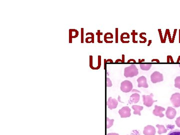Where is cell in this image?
I'll list each match as a JSON object with an SVG mask.
<instances>
[{
    "mask_svg": "<svg viewBox=\"0 0 180 135\" xmlns=\"http://www.w3.org/2000/svg\"><path fill=\"white\" fill-rule=\"evenodd\" d=\"M180 56H179V57L178 59V60H177V63H179V62H180Z\"/></svg>",
    "mask_w": 180,
    "mask_h": 135,
    "instance_id": "obj_43",
    "label": "cell"
},
{
    "mask_svg": "<svg viewBox=\"0 0 180 135\" xmlns=\"http://www.w3.org/2000/svg\"><path fill=\"white\" fill-rule=\"evenodd\" d=\"M79 35V32L76 29L69 30V43H72V39L77 38Z\"/></svg>",
    "mask_w": 180,
    "mask_h": 135,
    "instance_id": "obj_12",
    "label": "cell"
},
{
    "mask_svg": "<svg viewBox=\"0 0 180 135\" xmlns=\"http://www.w3.org/2000/svg\"><path fill=\"white\" fill-rule=\"evenodd\" d=\"M175 123H176V124L177 126L178 127L180 128V117H179L178 118H177L176 120V121H175Z\"/></svg>",
    "mask_w": 180,
    "mask_h": 135,
    "instance_id": "obj_31",
    "label": "cell"
},
{
    "mask_svg": "<svg viewBox=\"0 0 180 135\" xmlns=\"http://www.w3.org/2000/svg\"><path fill=\"white\" fill-rule=\"evenodd\" d=\"M157 62V63H160V61L158 60V59H153L152 60V62Z\"/></svg>",
    "mask_w": 180,
    "mask_h": 135,
    "instance_id": "obj_38",
    "label": "cell"
},
{
    "mask_svg": "<svg viewBox=\"0 0 180 135\" xmlns=\"http://www.w3.org/2000/svg\"><path fill=\"white\" fill-rule=\"evenodd\" d=\"M137 34H138V33L136 32L135 30H133L132 33H131V35H132V36H133V42L134 43H138V41H135V36Z\"/></svg>",
    "mask_w": 180,
    "mask_h": 135,
    "instance_id": "obj_24",
    "label": "cell"
},
{
    "mask_svg": "<svg viewBox=\"0 0 180 135\" xmlns=\"http://www.w3.org/2000/svg\"><path fill=\"white\" fill-rule=\"evenodd\" d=\"M106 86L107 87H111L113 85L112 81H111V80L109 78H106Z\"/></svg>",
    "mask_w": 180,
    "mask_h": 135,
    "instance_id": "obj_26",
    "label": "cell"
},
{
    "mask_svg": "<svg viewBox=\"0 0 180 135\" xmlns=\"http://www.w3.org/2000/svg\"><path fill=\"white\" fill-rule=\"evenodd\" d=\"M119 62H122V63H123V61H122V60H121V59H117V60H116L115 62H116V63H119Z\"/></svg>",
    "mask_w": 180,
    "mask_h": 135,
    "instance_id": "obj_39",
    "label": "cell"
},
{
    "mask_svg": "<svg viewBox=\"0 0 180 135\" xmlns=\"http://www.w3.org/2000/svg\"><path fill=\"white\" fill-rule=\"evenodd\" d=\"M113 39V35L111 33H107L104 36L105 42H106L107 39Z\"/></svg>",
    "mask_w": 180,
    "mask_h": 135,
    "instance_id": "obj_21",
    "label": "cell"
},
{
    "mask_svg": "<svg viewBox=\"0 0 180 135\" xmlns=\"http://www.w3.org/2000/svg\"><path fill=\"white\" fill-rule=\"evenodd\" d=\"M140 96L139 94L135 93L133 94L130 96V100H129V102L130 104L131 103H134V104H136L138 103L139 101L140 100Z\"/></svg>",
    "mask_w": 180,
    "mask_h": 135,
    "instance_id": "obj_13",
    "label": "cell"
},
{
    "mask_svg": "<svg viewBox=\"0 0 180 135\" xmlns=\"http://www.w3.org/2000/svg\"><path fill=\"white\" fill-rule=\"evenodd\" d=\"M177 114V111L174 108L171 107H168L166 112V115L169 119H173Z\"/></svg>",
    "mask_w": 180,
    "mask_h": 135,
    "instance_id": "obj_7",
    "label": "cell"
},
{
    "mask_svg": "<svg viewBox=\"0 0 180 135\" xmlns=\"http://www.w3.org/2000/svg\"><path fill=\"white\" fill-rule=\"evenodd\" d=\"M175 87L180 89V76L177 77L175 79Z\"/></svg>",
    "mask_w": 180,
    "mask_h": 135,
    "instance_id": "obj_19",
    "label": "cell"
},
{
    "mask_svg": "<svg viewBox=\"0 0 180 135\" xmlns=\"http://www.w3.org/2000/svg\"><path fill=\"white\" fill-rule=\"evenodd\" d=\"M131 111L129 107H123L119 111V113L122 118H128L131 116Z\"/></svg>",
    "mask_w": 180,
    "mask_h": 135,
    "instance_id": "obj_6",
    "label": "cell"
},
{
    "mask_svg": "<svg viewBox=\"0 0 180 135\" xmlns=\"http://www.w3.org/2000/svg\"><path fill=\"white\" fill-rule=\"evenodd\" d=\"M133 90V84L128 80H125L121 84V90L124 93H129Z\"/></svg>",
    "mask_w": 180,
    "mask_h": 135,
    "instance_id": "obj_2",
    "label": "cell"
},
{
    "mask_svg": "<svg viewBox=\"0 0 180 135\" xmlns=\"http://www.w3.org/2000/svg\"><path fill=\"white\" fill-rule=\"evenodd\" d=\"M91 35V37H87L86 39V42L87 43H94V35L93 33H87L86 35Z\"/></svg>",
    "mask_w": 180,
    "mask_h": 135,
    "instance_id": "obj_16",
    "label": "cell"
},
{
    "mask_svg": "<svg viewBox=\"0 0 180 135\" xmlns=\"http://www.w3.org/2000/svg\"><path fill=\"white\" fill-rule=\"evenodd\" d=\"M179 67H180V65H179Z\"/></svg>",
    "mask_w": 180,
    "mask_h": 135,
    "instance_id": "obj_45",
    "label": "cell"
},
{
    "mask_svg": "<svg viewBox=\"0 0 180 135\" xmlns=\"http://www.w3.org/2000/svg\"><path fill=\"white\" fill-rule=\"evenodd\" d=\"M158 31H159V33L161 41L162 43H164V38H163V35H162V33L161 30V29H159V30H158Z\"/></svg>",
    "mask_w": 180,
    "mask_h": 135,
    "instance_id": "obj_30",
    "label": "cell"
},
{
    "mask_svg": "<svg viewBox=\"0 0 180 135\" xmlns=\"http://www.w3.org/2000/svg\"><path fill=\"white\" fill-rule=\"evenodd\" d=\"M138 74V69L135 65H130L124 69V76L126 78H133L137 76Z\"/></svg>",
    "mask_w": 180,
    "mask_h": 135,
    "instance_id": "obj_1",
    "label": "cell"
},
{
    "mask_svg": "<svg viewBox=\"0 0 180 135\" xmlns=\"http://www.w3.org/2000/svg\"><path fill=\"white\" fill-rule=\"evenodd\" d=\"M107 135H119L117 133H109Z\"/></svg>",
    "mask_w": 180,
    "mask_h": 135,
    "instance_id": "obj_40",
    "label": "cell"
},
{
    "mask_svg": "<svg viewBox=\"0 0 180 135\" xmlns=\"http://www.w3.org/2000/svg\"><path fill=\"white\" fill-rule=\"evenodd\" d=\"M156 127H157L159 129V130L158 131V133L159 134V135H161L162 134L167 133V130L165 128L164 126L157 125Z\"/></svg>",
    "mask_w": 180,
    "mask_h": 135,
    "instance_id": "obj_15",
    "label": "cell"
},
{
    "mask_svg": "<svg viewBox=\"0 0 180 135\" xmlns=\"http://www.w3.org/2000/svg\"><path fill=\"white\" fill-rule=\"evenodd\" d=\"M168 35L169 37V41L170 42V43H172V38H171V34H170V30H168Z\"/></svg>",
    "mask_w": 180,
    "mask_h": 135,
    "instance_id": "obj_35",
    "label": "cell"
},
{
    "mask_svg": "<svg viewBox=\"0 0 180 135\" xmlns=\"http://www.w3.org/2000/svg\"><path fill=\"white\" fill-rule=\"evenodd\" d=\"M167 135H180V130H175L169 132Z\"/></svg>",
    "mask_w": 180,
    "mask_h": 135,
    "instance_id": "obj_22",
    "label": "cell"
},
{
    "mask_svg": "<svg viewBox=\"0 0 180 135\" xmlns=\"http://www.w3.org/2000/svg\"><path fill=\"white\" fill-rule=\"evenodd\" d=\"M154 95L153 94H151L150 95H143V104L147 107H151L153 105L154 103L157 101H155L153 99Z\"/></svg>",
    "mask_w": 180,
    "mask_h": 135,
    "instance_id": "obj_4",
    "label": "cell"
},
{
    "mask_svg": "<svg viewBox=\"0 0 180 135\" xmlns=\"http://www.w3.org/2000/svg\"><path fill=\"white\" fill-rule=\"evenodd\" d=\"M177 31V29H175L174 31V34H173V36L172 38V43H173L174 42L175 38V36H176V35Z\"/></svg>",
    "mask_w": 180,
    "mask_h": 135,
    "instance_id": "obj_33",
    "label": "cell"
},
{
    "mask_svg": "<svg viewBox=\"0 0 180 135\" xmlns=\"http://www.w3.org/2000/svg\"><path fill=\"white\" fill-rule=\"evenodd\" d=\"M130 39V35L128 33H123L121 35V41L122 42H123L124 39Z\"/></svg>",
    "mask_w": 180,
    "mask_h": 135,
    "instance_id": "obj_20",
    "label": "cell"
},
{
    "mask_svg": "<svg viewBox=\"0 0 180 135\" xmlns=\"http://www.w3.org/2000/svg\"><path fill=\"white\" fill-rule=\"evenodd\" d=\"M144 61H145V59H142V60H140V59L139 60V63H141L142 62H144Z\"/></svg>",
    "mask_w": 180,
    "mask_h": 135,
    "instance_id": "obj_41",
    "label": "cell"
},
{
    "mask_svg": "<svg viewBox=\"0 0 180 135\" xmlns=\"http://www.w3.org/2000/svg\"><path fill=\"white\" fill-rule=\"evenodd\" d=\"M132 62H134V63H136V61H135L134 59H130L128 61V63H130V62H132Z\"/></svg>",
    "mask_w": 180,
    "mask_h": 135,
    "instance_id": "obj_37",
    "label": "cell"
},
{
    "mask_svg": "<svg viewBox=\"0 0 180 135\" xmlns=\"http://www.w3.org/2000/svg\"><path fill=\"white\" fill-rule=\"evenodd\" d=\"M118 105V102L115 99L112 98V97H110L108 99L107 101V106L108 108L110 109V110H112L114 109H116Z\"/></svg>",
    "mask_w": 180,
    "mask_h": 135,
    "instance_id": "obj_10",
    "label": "cell"
},
{
    "mask_svg": "<svg viewBox=\"0 0 180 135\" xmlns=\"http://www.w3.org/2000/svg\"><path fill=\"white\" fill-rule=\"evenodd\" d=\"M84 29L83 28H81V43H84Z\"/></svg>",
    "mask_w": 180,
    "mask_h": 135,
    "instance_id": "obj_32",
    "label": "cell"
},
{
    "mask_svg": "<svg viewBox=\"0 0 180 135\" xmlns=\"http://www.w3.org/2000/svg\"><path fill=\"white\" fill-rule=\"evenodd\" d=\"M90 67L93 70H95V67L93 66V56H90Z\"/></svg>",
    "mask_w": 180,
    "mask_h": 135,
    "instance_id": "obj_25",
    "label": "cell"
},
{
    "mask_svg": "<svg viewBox=\"0 0 180 135\" xmlns=\"http://www.w3.org/2000/svg\"><path fill=\"white\" fill-rule=\"evenodd\" d=\"M103 33L100 32V30H98V32L96 33V35L98 36V42L99 43H103L102 41H101L100 40V36L101 35H103Z\"/></svg>",
    "mask_w": 180,
    "mask_h": 135,
    "instance_id": "obj_23",
    "label": "cell"
},
{
    "mask_svg": "<svg viewBox=\"0 0 180 135\" xmlns=\"http://www.w3.org/2000/svg\"><path fill=\"white\" fill-rule=\"evenodd\" d=\"M151 80L153 84H156L163 81L164 77L163 74L159 72L155 71L151 75Z\"/></svg>",
    "mask_w": 180,
    "mask_h": 135,
    "instance_id": "obj_3",
    "label": "cell"
},
{
    "mask_svg": "<svg viewBox=\"0 0 180 135\" xmlns=\"http://www.w3.org/2000/svg\"><path fill=\"white\" fill-rule=\"evenodd\" d=\"M165 109L162 107L158 106L157 105L155 106V109L154 110L153 113L156 116H159L160 118L164 117L163 114V111H165Z\"/></svg>",
    "mask_w": 180,
    "mask_h": 135,
    "instance_id": "obj_8",
    "label": "cell"
},
{
    "mask_svg": "<svg viewBox=\"0 0 180 135\" xmlns=\"http://www.w3.org/2000/svg\"><path fill=\"white\" fill-rule=\"evenodd\" d=\"M104 60L105 63H106V62H109L110 63H113V61L112 59H108V60H106L105 59Z\"/></svg>",
    "mask_w": 180,
    "mask_h": 135,
    "instance_id": "obj_36",
    "label": "cell"
},
{
    "mask_svg": "<svg viewBox=\"0 0 180 135\" xmlns=\"http://www.w3.org/2000/svg\"><path fill=\"white\" fill-rule=\"evenodd\" d=\"M101 66V56L100 55L98 56V65L97 67L95 68V70H98L100 68Z\"/></svg>",
    "mask_w": 180,
    "mask_h": 135,
    "instance_id": "obj_27",
    "label": "cell"
},
{
    "mask_svg": "<svg viewBox=\"0 0 180 135\" xmlns=\"http://www.w3.org/2000/svg\"><path fill=\"white\" fill-rule=\"evenodd\" d=\"M107 124L106 127L107 129L110 128L111 127H112V126L113 125V123H114V119H112V120H110L109 118H107Z\"/></svg>",
    "mask_w": 180,
    "mask_h": 135,
    "instance_id": "obj_18",
    "label": "cell"
},
{
    "mask_svg": "<svg viewBox=\"0 0 180 135\" xmlns=\"http://www.w3.org/2000/svg\"><path fill=\"white\" fill-rule=\"evenodd\" d=\"M170 60H171V62L172 63H174V61L173 60L172 57L171 56H167V63L170 62Z\"/></svg>",
    "mask_w": 180,
    "mask_h": 135,
    "instance_id": "obj_29",
    "label": "cell"
},
{
    "mask_svg": "<svg viewBox=\"0 0 180 135\" xmlns=\"http://www.w3.org/2000/svg\"><path fill=\"white\" fill-rule=\"evenodd\" d=\"M143 133L145 135H155V128L153 126H147L144 128Z\"/></svg>",
    "mask_w": 180,
    "mask_h": 135,
    "instance_id": "obj_9",
    "label": "cell"
},
{
    "mask_svg": "<svg viewBox=\"0 0 180 135\" xmlns=\"http://www.w3.org/2000/svg\"><path fill=\"white\" fill-rule=\"evenodd\" d=\"M137 82L138 83L139 88L144 87L145 88H148L149 87L147 82V79L145 77H140L137 79Z\"/></svg>",
    "mask_w": 180,
    "mask_h": 135,
    "instance_id": "obj_11",
    "label": "cell"
},
{
    "mask_svg": "<svg viewBox=\"0 0 180 135\" xmlns=\"http://www.w3.org/2000/svg\"><path fill=\"white\" fill-rule=\"evenodd\" d=\"M171 103L175 108H179L180 107V93H176L173 94L171 97Z\"/></svg>",
    "mask_w": 180,
    "mask_h": 135,
    "instance_id": "obj_5",
    "label": "cell"
},
{
    "mask_svg": "<svg viewBox=\"0 0 180 135\" xmlns=\"http://www.w3.org/2000/svg\"><path fill=\"white\" fill-rule=\"evenodd\" d=\"M179 43H180V29L179 30Z\"/></svg>",
    "mask_w": 180,
    "mask_h": 135,
    "instance_id": "obj_44",
    "label": "cell"
},
{
    "mask_svg": "<svg viewBox=\"0 0 180 135\" xmlns=\"http://www.w3.org/2000/svg\"><path fill=\"white\" fill-rule=\"evenodd\" d=\"M132 108L134 110V114L138 115L139 116L141 115V111L143 110V108H144L143 107L138 106V105H133L132 107Z\"/></svg>",
    "mask_w": 180,
    "mask_h": 135,
    "instance_id": "obj_14",
    "label": "cell"
},
{
    "mask_svg": "<svg viewBox=\"0 0 180 135\" xmlns=\"http://www.w3.org/2000/svg\"><path fill=\"white\" fill-rule=\"evenodd\" d=\"M116 43H118V28H116Z\"/></svg>",
    "mask_w": 180,
    "mask_h": 135,
    "instance_id": "obj_34",
    "label": "cell"
},
{
    "mask_svg": "<svg viewBox=\"0 0 180 135\" xmlns=\"http://www.w3.org/2000/svg\"><path fill=\"white\" fill-rule=\"evenodd\" d=\"M152 40H149V44H148V46H150V45H151V44L152 43Z\"/></svg>",
    "mask_w": 180,
    "mask_h": 135,
    "instance_id": "obj_42",
    "label": "cell"
},
{
    "mask_svg": "<svg viewBox=\"0 0 180 135\" xmlns=\"http://www.w3.org/2000/svg\"><path fill=\"white\" fill-rule=\"evenodd\" d=\"M143 35H146V33H141L140 34V38L142 39H143V40H144L143 43H145L147 42V39H146L145 37L143 36Z\"/></svg>",
    "mask_w": 180,
    "mask_h": 135,
    "instance_id": "obj_28",
    "label": "cell"
},
{
    "mask_svg": "<svg viewBox=\"0 0 180 135\" xmlns=\"http://www.w3.org/2000/svg\"><path fill=\"white\" fill-rule=\"evenodd\" d=\"M140 67L143 71H149L152 67V64H140Z\"/></svg>",
    "mask_w": 180,
    "mask_h": 135,
    "instance_id": "obj_17",
    "label": "cell"
}]
</instances>
